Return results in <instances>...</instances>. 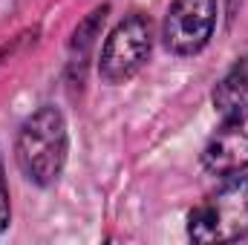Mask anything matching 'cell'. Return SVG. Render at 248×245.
Listing matches in <instances>:
<instances>
[{
	"mask_svg": "<svg viewBox=\"0 0 248 245\" xmlns=\"http://www.w3.org/2000/svg\"><path fill=\"white\" fill-rule=\"evenodd\" d=\"M248 95V58H237L234 66L219 78L214 87V107L225 116L234 107H240Z\"/></svg>",
	"mask_w": 248,
	"mask_h": 245,
	"instance_id": "cell-6",
	"label": "cell"
},
{
	"mask_svg": "<svg viewBox=\"0 0 248 245\" xmlns=\"http://www.w3.org/2000/svg\"><path fill=\"white\" fill-rule=\"evenodd\" d=\"M3 55H6V46H3V49H0V58H3Z\"/></svg>",
	"mask_w": 248,
	"mask_h": 245,
	"instance_id": "cell-9",
	"label": "cell"
},
{
	"mask_svg": "<svg viewBox=\"0 0 248 245\" xmlns=\"http://www.w3.org/2000/svg\"><path fill=\"white\" fill-rule=\"evenodd\" d=\"M69 153L66 119L58 107L44 104L20 124L15 138V162L20 173L38 187L58 182Z\"/></svg>",
	"mask_w": 248,
	"mask_h": 245,
	"instance_id": "cell-1",
	"label": "cell"
},
{
	"mask_svg": "<svg viewBox=\"0 0 248 245\" xmlns=\"http://www.w3.org/2000/svg\"><path fill=\"white\" fill-rule=\"evenodd\" d=\"M217 0H173L165 15L162 38L173 55H196L208 46L217 29Z\"/></svg>",
	"mask_w": 248,
	"mask_h": 245,
	"instance_id": "cell-4",
	"label": "cell"
},
{
	"mask_svg": "<svg viewBox=\"0 0 248 245\" xmlns=\"http://www.w3.org/2000/svg\"><path fill=\"white\" fill-rule=\"evenodd\" d=\"M9 219H12V202H9V184H6V170L0 159V234L9 228Z\"/></svg>",
	"mask_w": 248,
	"mask_h": 245,
	"instance_id": "cell-8",
	"label": "cell"
},
{
	"mask_svg": "<svg viewBox=\"0 0 248 245\" xmlns=\"http://www.w3.org/2000/svg\"><path fill=\"white\" fill-rule=\"evenodd\" d=\"M202 168L222 179L248 168V101L225 113V122L217 127L202 150Z\"/></svg>",
	"mask_w": 248,
	"mask_h": 245,
	"instance_id": "cell-5",
	"label": "cell"
},
{
	"mask_svg": "<svg viewBox=\"0 0 248 245\" xmlns=\"http://www.w3.org/2000/svg\"><path fill=\"white\" fill-rule=\"evenodd\" d=\"M104 17H107V6H101V9H95V12H90V17H84V20L78 23L75 35H72V49H78V55H81V58L93 49L95 35H98V29H101Z\"/></svg>",
	"mask_w": 248,
	"mask_h": 245,
	"instance_id": "cell-7",
	"label": "cell"
},
{
	"mask_svg": "<svg viewBox=\"0 0 248 245\" xmlns=\"http://www.w3.org/2000/svg\"><path fill=\"white\" fill-rule=\"evenodd\" d=\"M187 237L193 243H237L248 237V173L225 176L187 216Z\"/></svg>",
	"mask_w": 248,
	"mask_h": 245,
	"instance_id": "cell-2",
	"label": "cell"
},
{
	"mask_svg": "<svg viewBox=\"0 0 248 245\" xmlns=\"http://www.w3.org/2000/svg\"><path fill=\"white\" fill-rule=\"evenodd\" d=\"M153 49V26L150 17L141 12H130L122 17L113 32L107 35L101 46V61H98V75L104 84H124L130 81L150 58Z\"/></svg>",
	"mask_w": 248,
	"mask_h": 245,
	"instance_id": "cell-3",
	"label": "cell"
}]
</instances>
